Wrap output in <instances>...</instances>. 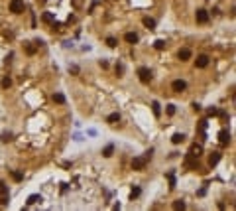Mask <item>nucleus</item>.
<instances>
[{"label":"nucleus","instance_id":"nucleus-13","mask_svg":"<svg viewBox=\"0 0 236 211\" xmlns=\"http://www.w3.org/2000/svg\"><path fill=\"white\" fill-rule=\"evenodd\" d=\"M142 24L148 28V30H153V28H156V20H153V18H144Z\"/></svg>","mask_w":236,"mask_h":211},{"label":"nucleus","instance_id":"nucleus-17","mask_svg":"<svg viewBox=\"0 0 236 211\" xmlns=\"http://www.w3.org/2000/svg\"><path fill=\"white\" fill-rule=\"evenodd\" d=\"M118 120H120V114H118V113L108 114V119H106V122H108V125H114V122H118Z\"/></svg>","mask_w":236,"mask_h":211},{"label":"nucleus","instance_id":"nucleus-4","mask_svg":"<svg viewBox=\"0 0 236 211\" xmlns=\"http://www.w3.org/2000/svg\"><path fill=\"white\" fill-rule=\"evenodd\" d=\"M171 89H173L175 93H183V91L187 89V83L183 81V79H175V81L171 83Z\"/></svg>","mask_w":236,"mask_h":211},{"label":"nucleus","instance_id":"nucleus-27","mask_svg":"<svg viewBox=\"0 0 236 211\" xmlns=\"http://www.w3.org/2000/svg\"><path fill=\"white\" fill-rule=\"evenodd\" d=\"M106 46H108V47H116V46H118L116 38H106Z\"/></svg>","mask_w":236,"mask_h":211},{"label":"nucleus","instance_id":"nucleus-30","mask_svg":"<svg viewBox=\"0 0 236 211\" xmlns=\"http://www.w3.org/2000/svg\"><path fill=\"white\" fill-rule=\"evenodd\" d=\"M116 73H118V77H122V73H124V65H122V63L116 65Z\"/></svg>","mask_w":236,"mask_h":211},{"label":"nucleus","instance_id":"nucleus-32","mask_svg":"<svg viewBox=\"0 0 236 211\" xmlns=\"http://www.w3.org/2000/svg\"><path fill=\"white\" fill-rule=\"evenodd\" d=\"M4 193H8V187H6V184L0 181V195H4Z\"/></svg>","mask_w":236,"mask_h":211},{"label":"nucleus","instance_id":"nucleus-26","mask_svg":"<svg viewBox=\"0 0 236 211\" xmlns=\"http://www.w3.org/2000/svg\"><path fill=\"white\" fill-rule=\"evenodd\" d=\"M12 178L16 180V181H22V180H24V174H22V172H16V170H14V172H12Z\"/></svg>","mask_w":236,"mask_h":211},{"label":"nucleus","instance_id":"nucleus-29","mask_svg":"<svg viewBox=\"0 0 236 211\" xmlns=\"http://www.w3.org/2000/svg\"><path fill=\"white\" fill-rule=\"evenodd\" d=\"M206 114H209V116H217V114H218V108H215V107H211L209 111H206Z\"/></svg>","mask_w":236,"mask_h":211},{"label":"nucleus","instance_id":"nucleus-9","mask_svg":"<svg viewBox=\"0 0 236 211\" xmlns=\"http://www.w3.org/2000/svg\"><path fill=\"white\" fill-rule=\"evenodd\" d=\"M218 140H220L223 146H226V144L230 142V132H228V130H220L218 132Z\"/></svg>","mask_w":236,"mask_h":211},{"label":"nucleus","instance_id":"nucleus-1","mask_svg":"<svg viewBox=\"0 0 236 211\" xmlns=\"http://www.w3.org/2000/svg\"><path fill=\"white\" fill-rule=\"evenodd\" d=\"M138 77H140V81H142V83H150L152 81V71L148 69V67H140L138 69Z\"/></svg>","mask_w":236,"mask_h":211},{"label":"nucleus","instance_id":"nucleus-34","mask_svg":"<svg viewBox=\"0 0 236 211\" xmlns=\"http://www.w3.org/2000/svg\"><path fill=\"white\" fill-rule=\"evenodd\" d=\"M191 107H193V111H195V113H199V111H201V105H199V103H193Z\"/></svg>","mask_w":236,"mask_h":211},{"label":"nucleus","instance_id":"nucleus-2","mask_svg":"<svg viewBox=\"0 0 236 211\" xmlns=\"http://www.w3.org/2000/svg\"><path fill=\"white\" fill-rule=\"evenodd\" d=\"M10 12L12 14H22L24 12V2H22V0H12L10 2Z\"/></svg>","mask_w":236,"mask_h":211},{"label":"nucleus","instance_id":"nucleus-5","mask_svg":"<svg viewBox=\"0 0 236 211\" xmlns=\"http://www.w3.org/2000/svg\"><path fill=\"white\" fill-rule=\"evenodd\" d=\"M195 18H197V22H199V24H206V22H209V12L201 8V10H197Z\"/></svg>","mask_w":236,"mask_h":211},{"label":"nucleus","instance_id":"nucleus-31","mask_svg":"<svg viewBox=\"0 0 236 211\" xmlns=\"http://www.w3.org/2000/svg\"><path fill=\"white\" fill-rule=\"evenodd\" d=\"M167 114H169V116L175 114V105H167Z\"/></svg>","mask_w":236,"mask_h":211},{"label":"nucleus","instance_id":"nucleus-21","mask_svg":"<svg viewBox=\"0 0 236 211\" xmlns=\"http://www.w3.org/2000/svg\"><path fill=\"white\" fill-rule=\"evenodd\" d=\"M153 47L161 52V49H165V42H164V40H156V42H153Z\"/></svg>","mask_w":236,"mask_h":211},{"label":"nucleus","instance_id":"nucleus-35","mask_svg":"<svg viewBox=\"0 0 236 211\" xmlns=\"http://www.w3.org/2000/svg\"><path fill=\"white\" fill-rule=\"evenodd\" d=\"M69 71H71V73H79V67H77V65H73V67H69Z\"/></svg>","mask_w":236,"mask_h":211},{"label":"nucleus","instance_id":"nucleus-33","mask_svg":"<svg viewBox=\"0 0 236 211\" xmlns=\"http://www.w3.org/2000/svg\"><path fill=\"white\" fill-rule=\"evenodd\" d=\"M169 187H171V190H173V187H175V178H173V174H169Z\"/></svg>","mask_w":236,"mask_h":211},{"label":"nucleus","instance_id":"nucleus-23","mask_svg":"<svg viewBox=\"0 0 236 211\" xmlns=\"http://www.w3.org/2000/svg\"><path fill=\"white\" fill-rule=\"evenodd\" d=\"M53 101H55L57 105H63V103H65V97L61 95V93H55V95H53Z\"/></svg>","mask_w":236,"mask_h":211},{"label":"nucleus","instance_id":"nucleus-3","mask_svg":"<svg viewBox=\"0 0 236 211\" xmlns=\"http://www.w3.org/2000/svg\"><path fill=\"white\" fill-rule=\"evenodd\" d=\"M185 168H187V170H199V158L187 156V158H185Z\"/></svg>","mask_w":236,"mask_h":211},{"label":"nucleus","instance_id":"nucleus-24","mask_svg":"<svg viewBox=\"0 0 236 211\" xmlns=\"http://www.w3.org/2000/svg\"><path fill=\"white\" fill-rule=\"evenodd\" d=\"M0 140H2V142H10L12 140V132H2V134H0Z\"/></svg>","mask_w":236,"mask_h":211},{"label":"nucleus","instance_id":"nucleus-8","mask_svg":"<svg viewBox=\"0 0 236 211\" xmlns=\"http://www.w3.org/2000/svg\"><path fill=\"white\" fill-rule=\"evenodd\" d=\"M201 154H203V146H201V144H191V148H189V156L199 158Z\"/></svg>","mask_w":236,"mask_h":211},{"label":"nucleus","instance_id":"nucleus-22","mask_svg":"<svg viewBox=\"0 0 236 211\" xmlns=\"http://www.w3.org/2000/svg\"><path fill=\"white\" fill-rule=\"evenodd\" d=\"M24 49H26V53H30V55L35 53V46H32V43H24Z\"/></svg>","mask_w":236,"mask_h":211},{"label":"nucleus","instance_id":"nucleus-15","mask_svg":"<svg viewBox=\"0 0 236 211\" xmlns=\"http://www.w3.org/2000/svg\"><path fill=\"white\" fill-rule=\"evenodd\" d=\"M183 140H185V134H181V132H175V134L171 136V142H173V144H181Z\"/></svg>","mask_w":236,"mask_h":211},{"label":"nucleus","instance_id":"nucleus-14","mask_svg":"<svg viewBox=\"0 0 236 211\" xmlns=\"http://www.w3.org/2000/svg\"><path fill=\"white\" fill-rule=\"evenodd\" d=\"M41 20L46 22V24H53V22H55V16H53V14H51V12H43Z\"/></svg>","mask_w":236,"mask_h":211},{"label":"nucleus","instance_id":"nucleus-6","mask_svg":"<svg viewBox=\"0 0 236 211\" xmlns=\"http://www.w3.org/2000/svg\"><path fill=\"white\" fill-rule=\"evenodd\" d=\"M195 65H197L199 69H205L206 65H209V55H205V53H201V55H199L197 59H195Z\"/></svg>","mask_w":236,"mask_h":211},{"label":"nucleus","instance_id":"nucleus-7","mask_svg":"<svg viewBox=\"0 0 236 211\" xmlns=\"http://www.w3.org/2000/svg\"><path fill=\"white\" fill-rule=\"evenodd\" d=\"M146 158H134L132 160V170H144L146 168Z\"/></svg>","mask_w":236,"mask_h":211},{"label":"nucleus","instance_id":"nucleus-18","mask_svg":"<svg viewBox=\"0 0 236 211\" xmlns=\"http://www.w3.org/2000/svg\"><path fill=\"white\" fill-rule=\"evenodd\" d=\"M112 154H114V146H112V144H108V146L102 150V156H105V158H110Z\"/></svg>","mask_w":236,"mask_h":211},{"label":"nucleus","instance_id":"nucleus-16","mask_svg":"<svg viewBox=\"0 0 236 211\" xmlns=\"http://www.w3.org/2000/svg\"><path fill=\"white\" fill-rule=\"evenodd\" d=\"M124 40H126L128 43H136V42H138V34H134V32H128L126 36H124Z\"/></svg>","mask_w":236,"mask_h":211},{"label":"nucleus","instance_id":"nucleus-20","mask_svg":"<svg viewBox=\"0 0 236 211\" xmlns=\"http://www.w3.org/2000/svg\"><path fill=\"white\" fill-rule=\"evenodd\" d=\"M0 85H2V89H10V87H12V79H10V77H4Z\"/></svg>","mask_w":236,"mask_h":211},{"label":"nucleus","instance_id":"nucleus-12","mask_svg":"<svg viewBox=\"0 0 236 211\" xmlns=\"http://www.w3.org/2000/svg\"><path fill=\"white\" fill-rule=\"evenodd\" d=\"M43 199H41V195H38V193H34V195H30L28 197V205H35V203H41Z\"/></svg>","mask_w":236,"mask_h":211},{"label":"nucleus","instance_id":"nucleus-19","mask_svg":"<svg viewBox=\"0 0 236 211\" xmlns=\"http://www.w3.org/2000/svg\"><path fill=\"white\" fill-rule=\"evenodd\" d=\"M152 111H153V114H156V116H159V114H161V107H159L158 101H153V103H152Z\"/></svg>","mask_w":236,"mask_h":211},{"label":"nucleus","instance_id":"nucleus-25","mask_svg":"<svg viewBox=\"0 0 236 211\" xmlns=\"http://www.w3.org/2000/svg\"><path fill=\"white\" fill-rule=\"evenodd\" d=\"M140 193H142V190H140V187H132V192H130V197H132V199H136Z\"/></svg>","mask_w":236,"mask_h":211},{"label":"nucleus","instance_id":"nucleus-11","mask_svg":"<svg viewBox=\"0 0 236 211\" xmlns=\"http://www.w3.org/2000/svg\"><path fill=\"white\" fill-rule=\"evenodd\" d=\"M220 156H223L220 152H212V154L209 156V164H211V166H217V164L220 162Z\"/></svg>","mask_w":236,"mask_h":211},{"label":"nucleus","instance_id":"nucleus-10","mask_svg":"<svg viewBox=\"0 0 236 211\" xmlns=\"http://www.w3.org/2000/svg\"><path fill=\"white\" fill-rule=\"evenodd\" d=\"M179 59L181 61H187V59H191V49H187V47H183V49H179Z\"/></svg>","mask_w":236,"mask_h":211},{"label":"nucleus","instance_id":"nucleus-28","mask_svg":"<svg viewBox=\"0 0 236 211\" xmlns=\"http://www.w3.org/2000/svg\"><path fill=\"white\" fill-rule=\"evenodd\" d=\"M173 207H175V209H185V201H183V199H177V201L173 203Z\"/></svg>","mask_w":236,"mask_h":211}]
</instances>
